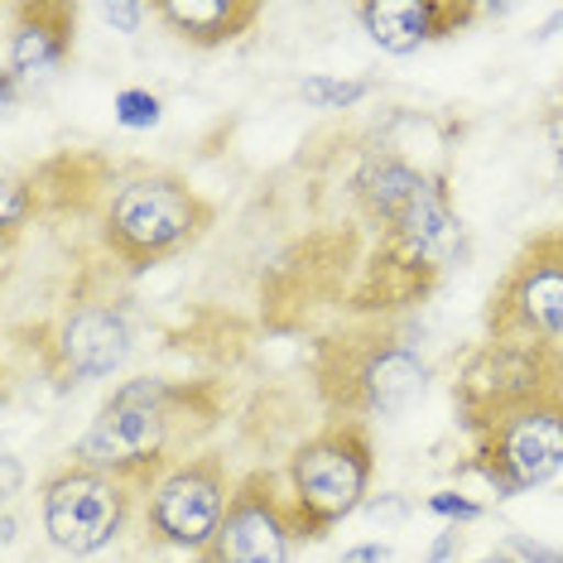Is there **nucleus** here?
<instances>
[{
  "mask_svg": "<svg viewBox=\"0 0 563 563\" xmlns=\"http://www.w3.org/2000/svg\"><path fill=\"white\" fill-rule=\"evenodd\" d=\"M482 15H492V10L467 5V0H366V5H356L366 40L390 58H409L429 44L453 40Z\"/></svg>",
  "mask_w": 563,
  "mask_h": 563,
  "instance_id": "nucleus-14",
  "label": "nucleus"
},
{
  "mask_svg": "<svg viewBox=\"0 0 563 563\" xmlns=\"http://www.w3.org/2000/svg\"><path fill=\"white\" fill-rule=\"evenodd\" d=\"M0 467H5V510H10V506H15V496H20V457L5 453V457H0Z\"/></svg>",
  "mask_w": 563,
  "mask_h": 563,
  "instance_id": "nucleus-26",
  "label": "nucleus"
},
{
  "mask_svg": "<svg viewBox=\"0 0 563 563\" xmlns=\"http://www.w3.org/2000/svg\"><path fill=\"white\" fill-rule=\"evenodd\" d=\"M217 415H222V400L208 380H121L101 400L82 439L73 443V463L131 486H150L174 463L198 453V443L217 429Z\"/></svg>",
  "mask_w": 563,
  "mask_h": 563,
  "instance_id": "nucleus-1",
  "label": "nucleus"
},
{
  "mask_svg": "<svg viewBox=\"0 0 563 563\" xmlns=\"http://www.w3.org/2000/svg\"><path fill=\"white\" fill-rule=\"evenodd\" d=\"M559 101H563V97H559Z\"/></svg>",
  "mask_w": 563,
  "mask_h": 563,
  "instance_id": "nucleus-29",
  "label": "nucleus"
},
{
  "mask_svg": "<svg viewBox=\"0 0 563 563\" xmlns=\"http://www.w3.org/2000/svg\"><path fill=\"white\" fill-rule=\"evenodd\" d=\"M544 135H549V150H554V159H559V184H563V101H554V107L544 111Z\"/></svg>",
  "mask_w": 563,
  "mask_h": 563,
  "instance_id": "nucleus-24",
  "label": "nucleus"
},
{
  "mask_svg": "<svg viewBox=\"0 0 563 563\" xmlns=\"http://www.w3.org/2000/svg\"><path fill=\"white\" fill-rule=\"evenodd\" d=\"M362 516H371V520H405L409 506L395 492H386V496H371V501L362 506Z\"/></svg>",
  "mask_w": 563,
  "mask_h": 563,
  "instance_id": "nucleus-22",
  "label": "nucleus"
},
{
  "mask_svg": "<svg viewBox=\"0 0 563 563\" xmlns=\"http://www.w3.org/2000/svg\"><path fill=\"white\" fill-rule=\"evenodd\" d=\"M544 395H563V347L482 342L453 380V415L463 433H477L486 419Z\"/></svg>",
  "mask_w": 563,
  "mask_h": 563,
  "instance_id": "nucleus-9",
  "label": "nucleus"
},
{
  "mask_svg": "<svg viewBox=\"0 0 563 563\" xmlns=\"http://www.w3.org/2000/svg\"><path fill=\"white\" fill-rule=\"evenodd\" d=\"M212 217H217L212 202L188 178L150 169V174L121 178L107 194L97 217V236H101V251L125 275H145L194 246L212 227Z\"/></svg>",
  "mask_w": 563,
  "mask_h": 563,
  "instance_id": "nucleus-4",
  "label": "nucleus"
},
{
  "mask_svg": "<svg viewBox=\"0 0 563 563\" xmlns=\"http://www.w3.org/2000/svg\"><path fill=\"white\" fill-rule=\"evenodd\" d=\"M78 10L63 0H20L5 10V48H0V107H15L20 87L48 82L73 54Z\"/></svg>",
  "mask_w": 563,
  "mask_h": 563,
  "instance_id": "nucleus-13",
  "label": "nucleus"
},
{
  "mask_svg": "<svg viewBox=\"0 0 563 563\" xmlns=\"http://www.w3.org/2000/svg\"><path fill=\"white\" fill-rule=\"evenodd\" d=\"M486 342L563 347V227L525 241L486 294Z\"/></svg>",
  "mask_w": 563,
  "mask_h": 563,
  "instance_id": "nucleus-7",
  "label": "nucleus"
},
{
  "mask_svg": "<svg viewBox=\"0 0 563 563\" xmlns=\"http://www.w3.org/2000/svg\"><path fill=\"white\" fill-rule=\"evenodd\" d=\"M145 530L164 549H178L184 559H202L222 530V516L232 506V472L227 457L202 448V453L174 463L164 477L145 486Z\"/></svg>",
  "mask_w": 563,
  "mask_h": 563,
  "instance_id": "nucleus-8",
  "label": "nucleus"
},
{
  "mask_svg": "<svg viewBox=\"0 0 563 563\" xmlns=\"http://www.w3.org/2000/svg\"><path fill=\"white\" fill-rule=\"evenodd\" d=\"M371 477H376V448L366 424L328 419L309 433L285 467V501L299 540H328L342 520H352L371 501Z\"/></svg>",
  "mask_w": 563,
  "mask_h": 563,
  "instance_id": "nucleus-5",
  "label": "nucleus"
},
{
  "mask_svg": "<svg viewBox=\"0 0 563 563\" xmlns=\"http://www.w3.org/2000/svg\"><path fill=\"white\" fill-rule=\"evenodd\" d=\"M40 212V188H34V178L24 184V178H5V194H0V222H5V241L20 236V227L30 222V217Z\"/></svg>",
  "mask_w": 563,
  "mask_h": 563,
  "instance_id": "nucleus-18",
  "label": "nucleus"
},
{
  "mask_svg": "<svg viewBox=\"0 0 563 563\" xmlns=\"http://www.w3.org/2000/svg\"><path fill=\"white\" fill-rule=\"evenodd\" d=\"M376 265L366 271V289L356 294L362 313H386L400 303H415L439 285L467 255V227L457 217V202L448 194V178L429 174L424 188L409 198V208L380 227Z\"/></svg>",
  "mask_w": 563,
  "mask_h": 563,
  "instance_id": "nucleus-3",
  "label": "nucleus"
},
{
  "mask_svg": "<svg viewBox=\"0 0 563 563\" xmlns=\"http://www.w3.org/2000/svg\"><path fill=\"white\" fill-rule=\"evenodd\" d=\"M313 386L328 419H347V424H376L380 419L386 424L424 400L429 362L400 332L362 318V323L338 328L318 342Z\"/></svg>",
  "mask_w": 563,
  "mask_h": 563,
  "instance_id": "nucleus-2",
  "label": "nucleus"
},
{
  "mask_svg": "<svg viewBox=\"0 0 563 563\" xmlns=\"http://www.w3.org/2000/svg\"><path fill=\"white\" fill-rule=\"evenodd\" d=\"M424 510L429 516H443L448 525H472V520L486 516V506L472 501V496H463V492H433L424 501Z\"/></svg>",
  "mask_w": 563,
  "mask_h": 563,
  "instance_id": "nucleus-19",
  "label": "nucleus"
},
{
  "mask_svg": "<svg viewBox=\"0 0 563 563\" xmlns=\"http://www.w3.org/2000/svg\"><path fill=\"white\" fill-rule=\"evenodd\" d=\"M135 347V328L125 299L111 294H82L63 309L44 332V371L54 376L58 390L92 386L125 366Z\"/></svg>",
  "mask_w": 563,
  "mask_h": 563,
  "instance_id": "nucleus-11",
  "label": "nucleus"
},
{
  "mask_svg": "<svg viewBox=\"0 0 563 563\" xmlns=\"http://www.w3.org/2000/svg\"><path fill=\"white\" fill-rule=\"evenodd\" d=\"M164 563H208V559H164Z\"/></svg>",
  "mask_w": 563,
  "mask_h": 563,
  "instance_id": "nucleus-28",
  "label": "nucleus"
},
{
  "mask_svg": "<svg viewBox=\"0 0 563 563\" xmlns=\"http://www.w3.org/2000/svg\"><path fill=\"white\" fill-rule=\"evenodd\" d=\"M150 10L194 48L236 44L241 34H251L261 24V5L255 0H159Z\"/></svg>",
  "mask_w": 563,
  "mask_h": 563,
  "instance_id": "nucleus-15",
  "label": "nucleus"
},
{
  "mask_svg": "<svg viewBox=\"0 0 563 563\" xmlns=\"http://www.w3.org/2000/svg\"><path fill=\"white\" fill-rule=\"evenodd\" d=\"M299 530H294L289 501L275 486L271 472H246L232 492V506L222 516L212 549L202 559L208 563H289Z\"/></svg>",
  "mask_w": 563,
  "mask_h": 563,
  "instance_id": "nucleus-12",
  "label": "nucleus"
},
{
  "mask_svg": "<svg viewBox=\"0 0 563 563\" xmlns=\"http://www.w3.org/2000/svg\"><path fill=\"white\" fill-rule=\"evenodd\" d=\"M501 549H506V554L516 559V563H563V549L540 544V540H530V534H516V530L506 534Z\"/></svg>",
  "mask_w": 563,
  "mask_h": 563,
  "instance_id": "nucleus-21",
  "label": "nucleus"
},
{
  "mask_svg": "<svg viewBox=\"0 0 563 563\" xmlns=\"http://www.w3.org/2000/svg\"><path fill=\"white\" fill-rule=\"evenodd\" d=\"M97 15L111 24V30H121V34H135L140 24H145L155 10L150 5H140V0H111V5H97Z\"/></svg>",
  "mask_w": 563,
  "mask_h": 563,
  "instance_id": "nucleus-20",
  "label": "nucleus"
},
{
  "mask_svg": "<svg viewBox=\"0 0 563 563\" xmlns=\"http://www.w3.org/2000/svg\"><path fill=\"white\" fill-rule=\"evenodd\" d=\"M111 117H117L121 131H155L164 121V97L145 92V87H121L117 101H111Z\"/></svg>",
  "mask_w": 563,
  "mask_h": 563,
  "instance_id": "nucleus-17",
  "label": "nucleus"
},
{
  "mask_svg": "<svg viewBox=\"0 0 563 563\" xmlns=\"http://www.w3.org/2000/svg\"><path fill=\"white\" fill-rule=\"evenodd\" d=\"M131 506H135L131 482H117L82 463L48 472L40 486V525L48 544L73 559H92L117 544L125 534V520H131Z\"/></svg>",
  "mask_w": 563,
  "mask_h": 563,
  "instance_id": "nucleus-10",
  "label": "nucleus"
},
{
  "mask_svg": "<svg viewBox=\"0 0 563 563\" xmlns=\"http://www.w3.org/2000/svg\"><path fill=\"white\" fill-rule=\"evenodd\" d=\"M376 92V82L366 78H328V73H313V78L299 82V97L309 101L313 111H352Z\"/></svg>",
  "mask_w": 563,
  "mask_h": 563,
  "instance_id": "nucleus-16",
  "label": "nucleus"
},
{
  "mask_svg": "<svg viewBox=\"0 0 563 563\" xmlns=\"http://www.w3.org/2000/svg\"><path fill=\"white\" fill-rule=\"evenodd\" d=\"M457 544H463V525H448V530H443L439 540L429 544V554L419 559V563H448V559L457 554Z\"/></svg>",
  "mask_w": 563,
  "mask_h": 563,
  "instance_id": "nucleus-23",
  "label": "nucleus"
},
{
  "mask_svg": "<svg viewBox=\"0 0 563 563\" xmlns=\"http://www.w3.org/2000/svg\"><path fill=\"white\" fill-rule=\"evenodd\" d=\"M472 439L467 472H477L496 501L525 496L563 472V395L516 405L486 419Z\"/></svg>",
  "mask_w": 563,
  "mask_h": 563,
  "instance_id": "nucleus-6",
  "label": "nucleus"
},
{
  "mask_svg": "<svg viewBox=\"0 0 563 563\" xmlns=\"http://www.w3.org/2000/svg\"><path fill=\"white\" fill-rule=\"evenodd\" d=\"M395 559V549L390 544H376V540H366V544H352L347 554H342L338 563H390Z\"/></svg>",
  "mask_w": 563,
  "mask_h": 563,
  "instance_id": "nucleus-25",
  "label": "nucleus"
},
{
  "mask_svg": "<svg viewBox=\"0 0 563 563\" xmlns=\"http://www.w3.org/2000/svg\"><path fill=\"white\" fill-rule=\"evenodd\" d=\"M467 563H516L506 554V549H492V554H482V559H467Z\"/></svg>",
  "mask_w": 563,
  "mask_h": 563,
  "instance_id": "nucleus-27",
  "label": "nucleus"
}]
</instances>
